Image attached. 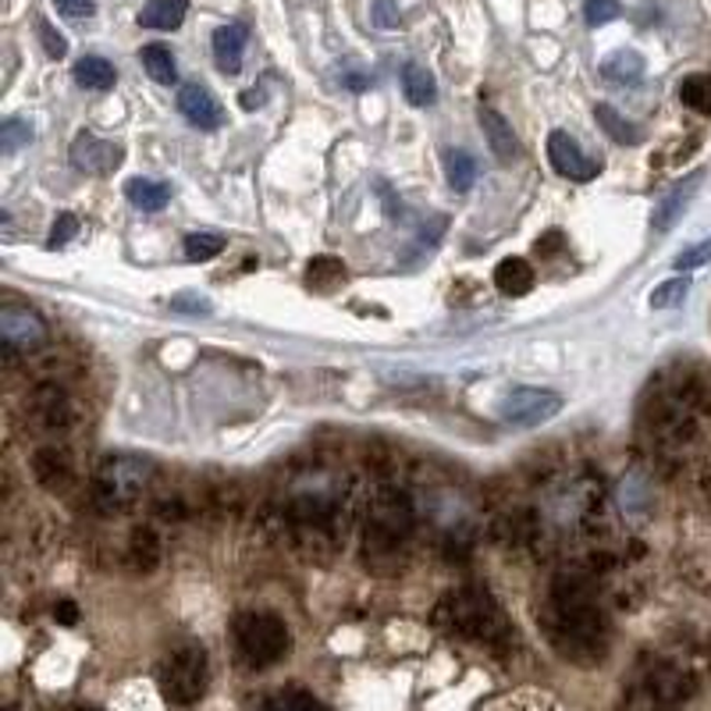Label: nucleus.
Segmentation results:
<instances>
[{"label":"nucleus","instance_id":"nucleus-1","mask_svg":"<svg viewBox=\"0 0 711 711\" xmlns=\"http://www.w3.org/2000/svg\"><path fill=\"white\" fill-rule=\"evenodd\" d=\"M552 637L573 658L580 655V648L601 651L605 645V619L580 577H563L552 590Z\"/></svg>","mask_w":711,"mask_h":711},{"label":"nucleus","instance_id":"nucleus-2","mask_svg":"<svg viewBox=\"0 0 711 711\" xmlns=\"http://www.w3.org/2000/svg\"><path fill=\"white\" fill-rule=\"evenodd\" d=\"M235 648L253 669L275 666L289 655V626L270 612H243L231 626Z\"/></svg>","mask_w":711,"mask_h":711},{"label":"nucleus","instance_id":"nucleus-3","mask_svg":"<svg viewBox=\"0 0 711 711\" xmlns=\"http://www.w3.org/2000/svg\"><path fill=\"white\" fill-rule=\"evenodd\" d=\"M207 651L199 645H182L178 651L167 655V662L161 666V690L167 701L175 704H196L207 690Z\"/></svg>","mask_w":711,"mask_h":711},{"label":"nucleus","instance_id":"nucleus-4","mask_svg":"<svg viewBox=\"0 0 711 711\" xmlns=\"http://www.w3.org/2000/svg\"><path fill=\"white\" fill-rule=\"evenodd\" d=\"M413 527L410 502L402 495H381L367 527V563L370 558H395L405 545V534Z\"/></svg>","mask_w":711,"mask_h":711},{"label":"nucleus","instance_id":"nucleus-5","mask_svg":"<svg viewBox=\"0 0 711 711\" xmlns=\"http://www.w3.org/2000/svg\"><path fill=\"white\" fill-rule=\"evenodd\" d=\"M146 481H150V470L143 460L114 455V460H104V466L96 470V502L104 505V509L122 513L143 495Z\"/></svg>","mask_w":711,"mask_h":711},{"label":"nucleus","instance_id":"nucleus-6","mask_svg":"<svg viewBox=\"0 0 711 711\" xmlns=\"http://www.w3.org/2000/svg\"><path fill=\"white\" fill-rule=\"evenodd\" d=\"M558 410H563V395L558 392H548V388H513V392H505L502 402H498V416L502 423H509V427H540V423H548Z\"/></svg>","mask_w":711,"mask_h":711},{"label":"nucleus","instance_id":"nucleus-7","mask_svg":"<svg viewBox=\"0 0 711 711\" xmlns=\"http://www.w3.org/2000/svg\"><path fill=\"white\" fill-rule=\"evenodd\" d=\"M445 608H452L449 626L455 633L487 640L495 630H502V612L487 595H481V590H463V595H452L445 601Z\"/></svg>","mask_w":711,"mask_h":711},{"label":"nucleus","instance_id":"nucleus-8","mask_svg":"<svg viewBox=\"0 0 711 711\" xmlns=\"http://www.w3.org/2000/svg\"><path fill=\"white\" fill-rule=\"evenodd\" d=\"M548 161H552L555 172L563 178H569V182H590V178H598V172H601V164L595 157H587L580 150V143L563 128H555L548 135Z\"/></svg>","mask_w":711,"mask_h":711},{"label":"nucleus","instance_id":"nucleus-9","mask_svg":"<svg viewBox=\"0 0 711 711\" xmlns=\"http://www.w3.org/2000/svg\"><path fill=\"white\" fill-rule=\"evenodd\" d=\"M0 338H4V349L14 352V349H37L47 342V324L32 313L29 307H19V302H8L4 310H0Z\"/></svg>","mask_w":711,"mask_h":711},{"label":"nucleus","instance_id":"nucleus-10","mask_svg":"<svg viewBox=\"0 0 711 711\" xmlns=\"http://www.w3.org/2000/svg\"><path fill=\"white\" fill-rule=\"evenodd\" d=\"M125 161V150L111 143V140H100V135L93 132H79L75 135V143H72V164L79 167V172H86V175H111L117 172Z\"/></svg>","mask_w":711,"mask_h":711},{"label":"nucleus","instance_id":"nucleus-11","mask_svg":"<svg viewBox=\"0 0 711 711\" xmlns=\"http://www.w3.org/2000/svg\"><path fill=\"white\" fill-rule=\"evenodd\" d=\"M178 111H182L185 122L196 125V128L210 132V128L225 125V111H221V104H217V96L207 86H199V82H189V86L178 90Z\"/></svg>","mask_w":711,"mask_h":711},{"label":"nucleus","instance_id":"nucleus-12","mask_svg":"<svg viewBox=\"0 0 711 711\" xmlns=\"http://www.w3.org/2000/svg\"><path fill=\"white\" fill-rule=\"evenodd\" d=\"M701 172H693V175H687L683 182H676L672 189L662 196V203L655 207V217H651V225H655V231H669L676 221L683 217V210L690 207V199H693V193H698V185H701Z\"/></svg>","mask_w":711,"mask_h":711},{"label":"nucleus","instance_id":"nucleus-13","mask_svg":"<svg viewBox=\"0 0 711 711\" xmlns=\"http://www.w3.org/2000/svg\"><path fill=\"white\" fill-rule=\"evenodd\" d=\"M477 122L484 128V140L491 146V154H495L498 161H513L519 157V143H516V135H513V125L505 122V117L491 107V104H481L477 107Z\"/></svg>","mask_w":711,"mask_h":711},{"label":"nucleus","instance_id":"nucleus-14","mask_svg":"<svg viewBox=\"0 0 711 711\" xmlns=\"http://www.w3.org/2000/svg\"><path fill=\"white\" fill-rule=\"evenodd\" d=\"M246 25L243 22H231V25H221L214 32V61L221 68L225 75H235L243 68V54H246Z\"/></svg>","mask_w":711,"mask_h":711},{"label":"nucleus","instance_id":"nucleus-15","mask_svg":"<svg viewBox=\"0 0 711 711\" xmlns=\"http://www.w3.org/2000/svg\"><path fill=\"white\" fill-rule=\"evenodd\" d=\"M32 473H37V481L47 491H64L68 481H72V463H68V455L58 449H40L32 455Z\"/></svg>","mask_w":711,"mask_h":711},{"label":"nucleus","instance_id":"nucleus-16","mask_svg":"<svg viewBox=\"0 0 711 711\" xmlns=\"http://www.w3.org/2000/svg\"><path fill=\"white\" fill-rule=\"evenodd\" d=\"M601 75L605 82H612V86H637V82L645 79V58H640L637 50H616L612 58L601 61Z\"/></svg>","mask_w":711,"mask_h":711},{"label":"nucleus","instance_id":"nucleus-17","mask_svg":"<svg viewBox=\"0 0 711 711\" xmlns=\"http://www.w3.org/2000/svg\"><path fill=\"white\" fill-rule=\"evenodd\" d=\"M185 11H189V0H146V8L140 11V25L172 32L185 22Z\"/></svg>","mask_w":711,"mask_h":711},{"label":"nucleus","instance_id":"nucleus-18","mask_svg":"<svg viewBox=\"0 0 711 711\" xmlns=\"http://www.w3.org/2000/svg\"><path fill=\"white\" fill-rule=\"evenodd\" d=\"M125 196L135 210L143 214H157L167 207V199H172V189H167L164 182H154V178H128L125 182Z\"/></svg>","mask_w":711,"mask_h":711},{"label":"nucleus","instance_id":"nucleus-19","mask_svg":"<svg viewBox=\"0 0 711 711\" xmlns=\"http://www.w3.org/2000/svg\"><path fill=\"white\" fill-rule=\"evenodd\" d=\"M495 285H498V292L502 296H527L534 289V267L527 260H519V257H509V260H502L495 267Z\"/></svg>","mask_w":711,"mask_h":711},{"label":"nucleus","instance_id":"nucleus-20","mask_svg":"<svg viewBox=\"0 0 711 711\" xmlns=\"http://www.w3.org/2000/svg\"><path fill=\"white\" fill-rule=\"evenodd\" d=\"M402 93L413 107H431L437 100V82L423 64H405L402 68Z\"/></svg>","mask_w":711,"mask_h":711},{"label":"nucleus","instance_id":"nucleus-21","mask_svg":"<svg viewBox=\"0 0 711 711\" xmlns=\"http://www.w3.org/2000/svg\"><path fill=\"white\" fill-rule=\"evenodd\" d=\"M140 61L146 68V75L154 82H161V86H175V82H178V64H175L172 50H167L164 43H146L140 50Z\"/></svg>","mask_w":711,"mask_h":711},{"label":"nucleus","instance_id":"nucleus-22","mask_svg":"<svg viewBox=\"0 0 711 711\" xmlns=\"http://www.w3.org/2000/svg\"><path fill=\"white\" fill-rule=\"evenodd\" d=\"M595 117H598L601 132H608V140H616L622 146H637L640 140H645L630 117H622L612 104H595Z\"/></svg>","mask_w":711,"mask_h":711},{"label":"nucleus","instance_id":"nucleus-23","mask_svg":"<svg viewBox=\"0 0 711 711\" xmlns=\"http://www.w3.org/2000/svg\"><path fill=\"white\" fill-rule=\"evenodd\" d=\"M75 82L82 90H111L114 86V79H117V72H114V64L111 61H104V58H82V61H75Z\"/></svg>","mask_w":711,"mask_h":711},{"label":"nucleus","instance_id":"nucleus-24","mask_svg":"<svg viewBox=\"0 0 711 711\" xmlns=\"http://www.w3.org/2000/svg\"><path fill=\"white\" fill-rule=\"evenodd\" d=\"M445 175L455 193H470L473 178H477V161L466 150H445Z\"/></svg>","mask_w":711,"mask_h":711},{"label":"nucleus","instance_id":"nucleus-25","mask_svg":"<svg viewBox=\"0 0 711 711\" xmlns=\"http://www.w3.org/2000/svg\"><path fill=\"white\" fill-rule=\"evenodd\" d=\"M680 100L698 114H711V75L698 72V75H687L680 82Z\"/></svg>","mask_w":711,"mask_h":711},{"label":"nucleus","instance_id":"nucleus-26","mask_svg":"<svg viewBox=\"0 0 711 711\" xmlns=\"http://www.w3.org/2000/svg\"><path fill=\"white\" fill-rule=\"evenodd\" d=\"M307 278H310L313 289L331 292L334 285L346 281V264L334 260V257H317V260H310V267H307Z\"/></svg>","mask_w":711,"mask_h":711},{"label":"nucleus","instance_id":"nucleus-27","mask_svg":"<svg viewBox=\"0 0 711 711\" xmlns=\"http://www.w3.org/2000/svg\"><path fill=\"white\" fill-rule=\"evenodd\" d=\"M29 143H32V125L25 122V117H8V122L0 125V154L4 157L19 154V150Z\"/></svg>","mask_w":711,"mask_h":711},{"label":"nucleus","instance_id":"nucleus-28","mask_svg":"<svg viewBox=\"0 0 711 711\" xmlns=\"http://www.w3.org/2000/svg\"><path fill=\"white\" fill-rule=\"evenodd\" d=\"M157 555H161V545H157V534L150 530V527H140L132 534V545H128V558L140 569H150L157 563Z\"/></svg>","mask_w":711,"mask_h":711},{"label":"nucleus","instance_id":"nucleus-29","mask_svg":"<svg viewBox=\"0 0 711 711\" xmlns=\"http://www.w3.org/2000/svg\"><path fill=\"white\" fill-rule=\"evenodd\" d=\"M221 249H225V239L221 235H210V231H199V235H189V239H185V257H189L193 264H207L214 257H221Z\"/></svg>","mask_w":711,"mask_h":711},{"label":"nucleus","instance_id":"nucleus-30","mask_svg":"<svg viewBox=\"0 0 711 711\" xmlns=\"http://www.w3.org/2000/svg\"><path fill=\"white\" fill-rule=\"evenodd\" d=\"M687 292H690V278H687V275L669 278V281H662V285H658V289L651 292V307H655V310H672V307H680V302L687 299Z\"/></svg>","mask_w":711,"mask_h":711},{"label":"nucleus","instance_id":"nucleus-31","mask_svg":"<svg viewBox=\"0 0 711 711\" xmlns=\"http://www.w3.org/2000/svg\"><path fill=\"white\" fill-rule=\"evenodd\" d=\"M267 711H328V708L307 690H289V693H278V698L267 704Z\"/></svg>","mask_w":711,"mask_h":711},{"label":"nucleus","instance_id":"nucleus-32","mask_svg":"<svg viewBox=\"0 0 711 711\" xmlns=\"http://www.w3.org/2000/svg\"><path fill=\"white\" fill-rule=\"evenodd\" d=\"M37 413L50 423V427H58V423H68L64 395L58 392V388H47V392L37 395Z\"/></svg>","mask_w":711,"mask_h":711},{"label":"nucleus","instance_id":"nucleus-33","mask_svg":"<svg viewBox=\"0 0 711 711\" xmlns=\"http://www.w3.org/2000/svg\"><path fill=\"white\" fill-rule=\"evenodd\" d=\"M584 19H587L590 29L616 22L619 19V0H587V4H584Z\"/></svg>","mask_w":711,"mask_h":711},{"label":"nucleus","instance_id":"nucleus-34","mask_svg":"<svg viewBox=\"0 0 711 711\" xmlns=\"http://www.w3.org/2000/svg\"><path fill=\"white\" fill-rule=\"evenodd\" d=\"M37 32H40V40H43V50H47V58H54L61 61L68 54V40L61 37V32L50 25L47 19H37Z\"/></svg>","mask_w":711,"mask_h":711},{"label":"nucleus","instance_id":"nucleus-35","mask_svg":"<svg viewBox=\"0 0 711 711\" xmlns=\"http://www.w3.org/2000/svg\"><path fill=\"white\" fill-rule=\"evenodd\" d=\"M75 235H79V217H75V214H58L54 228H50L47 246H50V249H58V246H64V243H72Z\"/></svg>","mask_w":711,"mask_h":711},{"label":"nucleus","instance_id":"nucleus-36","mask_svg":"<svg viewBox=\"0 0 711 711\" xmlns=\"http://www.w3.org/2000/svg\"><path fill=\"white\" fill-rule=\"evenodd\" d=\"M711 260V239H704V243H698V246H690V249H683L680 257L672 260V267L676 270H693V267H701V264H708Z\"/></svg>","mask_w":711,"mask_h":711},{"label":"nucleus","instance_id":"nucleus-37","mask_svg":"<svg viewBox=\"0 0 711 711\" xmlns=\"http://www.w3.org/2000/svg\"><path fill=\"white\" fill-rule=\"evenodd\" d=\"M54 4H58V11L64 14V19H75V22L90 19V14L96 11L93 0H54Z\"/></svg>","mask_w":711,"mask_h":711},{"label":"nucleus","instance_id":"nucleus-38","mask_svg":"<svg viewBox=\"0 0 711 711\" xmlns=\"http://www.w3.org/2000/svg\"><path fill=\"white\" fill-rule=\"evenodd\" d=\"M374 22H378L381 29H395V25H399L395 0H374Z\"/></svg>","mask_w":711,"mask_h":711},{"label":"nucleus","instance_id":"nucleus-39","mask_svg":"<svg viewBox=\"0 0 711 711\" xmlns=\"http://www.w3.org/2000/svg\"><path fill=\"white\" fill-rule=\"evenodd\" d=\"M558 246H563V231H548V235H540V239H537V253H545V257L558 253Z\"/></svg>","mask_w":711,"mask_h":711},{"label":"nucleus","instance_id":"nucleus-40","mask_svg":"<svg viewBox=\"0 0 711 711\" xmlns=\"http://www.w3.org/2000/svg\"><path fill=\"white\" fill-rule=\"evenodd\" d=\"M54 616H58V622H64V626H72V622L79 619V608H75L72 601H61V605L54 608Z\"/></svg>","mask_w":711,"mask_h":711},{"label":"nucleus","instance_id":"nucleus-41","mask_svg":"<svg viewBox=\"0 0 711 711\" xmlns=\"http://www.w3.org/2000/svg\"><path fill=\"white\" fill-rule=\"evenodd\" d=\"M342 82H346V86H349V90H356V93H360V90H367V86H370V79H367V75H360V72H349V75H346Z\"/></svg>","mask_w":711,"mask_h":711},{"label":"nucleus","instance_id":"nucleus-42","mask_svg":"<svg viewBox=\"0 0 711 711\" xmlns=\"http://www.w3.org/2000/svg\"><path fill=\"white\" fill-rule=\"evenodd\" d=\"M260 100H264L260 93H243V107H246V111H257Z\"/></svg>","mask_w":711,"mask_h":711},{"label":"nucleus","instance_id":"nucleus-43","mask_svg":"<svg viewBox=\"0 0 711 711\" xmlns=\"http://www.w3.org/2000/svg\"><path fill=\"white\" fill-rule=\"evenodd\" d=\"M82 711H96V708H82Z\"/></svg>","mask_w":711,"mask_h":711}]
</instances>
